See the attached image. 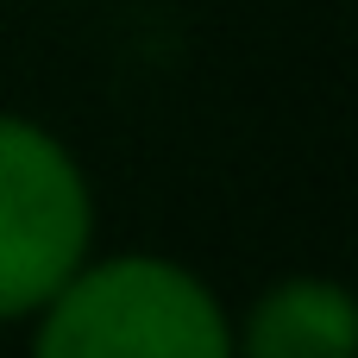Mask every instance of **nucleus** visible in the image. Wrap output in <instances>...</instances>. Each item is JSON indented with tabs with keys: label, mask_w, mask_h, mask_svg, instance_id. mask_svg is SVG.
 I'll return each instance as SVG.
<instances>
[{
	"label": "nucleus",
	"mask_w": 358,
	"mask_h": 358,
	"mask_svg": "<svg viewBox=\"0 0 358 358\" xmlns=\"http://www.w3.org/2000/svg\"><path fill=\"white\" fill-rule=\"evenodd\" d=\"M25 358H233V308L176 252H88L25 321Z\"/></svg>",
	"instance_id": "1"
},
{
	"label": "nucleus",
	"mask_w": 358,
	"mask_h": 358,
	"mask_svg": "<svg viewBox=\"0 0 358 358\" xmlns=\"http://www.w3.org/2000/svg\"><path fill=\"white\" fill-rule=\"evenodd\" d=\"M233 358H358V296L327 271L271 277L233 308Z\"/></svg>",
	"instance_id": "3"
},
{
	"label": "nucleus",
	"mask_w": 358,
	"mask_h": 358,
	"mask_svg": "<svg viewBox=\"0 0 358 358\" xmlns=\"http://www.w3.org/2000/svg\"><path fill=\"white\" fill-rule=\"evenodd\" d=\"M101 245L82 151L38 113L0 107V327H25Z\"/></svg>",
	"instance_id": "2"
}]
</instances>
